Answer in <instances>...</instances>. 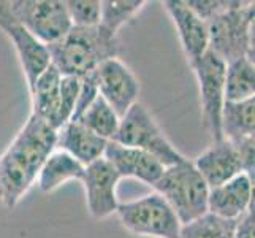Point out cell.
<instances>
[{"label":"cell","mask_w":255,"mask_h":238,"mask_svg":"<svg viewBox=\"0 0 255 238\" xmlns=\"http://www.w3.org/2000/svg\"><path fill=\"white\" fill-rule=\"evenodd\" d=\"M163 8L170 14L171 21L178 30L184 54L192 65L209 49V37L206 21L197 16L186 5L184 0H170L163 2Z\"/></svg>","instance_id":"obj_15"},{"label":"cell","mask_w":255,"mask_h":238,"mask_svg":"<svg viewBox=\"0 0 255 238\" xmlns=\"http://www.w3.org/2000/svg\"><path fill=\"white\" fill-rule=\"evenodd\" d=\"M222 137L236 149L254 143L255 97L243 102H225L222 108Z\"/></svg>","instance_id":"obj_17"},{"label":"cell","mask_w":255,"mask_h":238,"mask_svg":"<svg viewBox=\"0 0 255 238\" xmlns=\"http://www.w3.org/2000/svg\"><path fill=\"white\" fill-rule=\"evenodd\" d=\"M67 3V11L73 27H95L100 22V6L99 0H70Z\"/></svg>","instance_id":"obj_25"},{"label":"cell","mask_w":255,"mask_h":238,"mask_svg":"<svg viewBox=\"0 0 255 238\" xmlns=\"http://www.w3.org/2000/svg\"><path fill=\"white\" fill-rule=\"evenodd\" d=\"M99 97V86H97V79L95 73H91L87 76L81 78V84H80V94H78V100H76V107L73 111V116L70 121H76L81 114L91 107V103Z\"/></svg>","instance_id":"obj_26"},{"label":"cell","mask_w":255,"mask_h":238,"mask_svg":"<svg viewBox=\"0 0 255 238\" xmlns=\"http://www.w3.org/2000/svg\"><path fill=\"white\" fill-rule=\"evenodd\" d=\"M238 221L222 219L211 213L181 226L179 238H235Z\"/></svg>","instance_id":"obj_23"},{"label":"cell","mask_w":255,"mask_h":238,"mask_svg":"<svg viewBox=\"0 0 255 238\" xmlns=\"http://www.w3.org/2000/svg\"><path fill=\"white\" fill-rule=\"evenodd\" d=\"M113 142L122 146L138 148L149 153L159 161L165 169L184 161V157L176 149L162 129L155 122L141 103L136 102L119 121V129Z\"/></svg>","instance_id":"obj_5"},{"label":"cell","mask_w":255,"mask_h":238,"mask_svg":"<svg viewBox=\"0 0 255 238\" xmlns=\"http://www.w3.org/2000/svg\"><path fill=\"white\" fill-rule=\"evenodd\" d=\"M254 207V178L246 173L235 176L221 186L209 188L208 213L238 221Z\"/></svg>","instance_id":"obj_12"},{"label":"cell","mask_w":255,"mask_h":238,"mask_svg":"<svg viewBox=\"0 0 255 238\" xmlns=\"http://www.w3.org/2000/svg\"><path fill=\"white\" fill-rule=\"evenodd\" d=\"M94 73L99 95L122 118L138 102L141 91L138 78L119 57L105 60Z\"/></svg>","instance_id":"obj_9"},{"label":"cell","mask_w":255,"mask_h":238,"mask_svg":"<svg viewBox=\"0 0 255 238\" xmlns=\"http://www.w3.org/2000/svg\"><path fill=\"white\" fill-rule=\"evenodd\" d=\"M107 145V140L92 134L78 121H68L57 130L56 149L68 153L84 167L102 159Z\"/></svg>","instance_id":"obj_16"},{"label":"cell","mask_w":255,"mask_h":238,"mask_svg":"<svg viewBox=\"0 0 255 238\" xmlns=\"http://www.w3.org/2000/svg\"><path fill=\"white\" fill-rule=\"evenodd\" d=\"M197 75L200 100L203 108L205 126L208 127L213 142L224 140L222 137V108L225 103V68L227 64L213 51H206L195 64L190 65Z\"/></svg>","instance_id":"obj_8"},{"label":"cell","mask_w":255,"mask_h":238,"mask_svg":"<svg viewBox=\"0 0 255 238\" xmlns=\"http://www.w3.org/2000/svg\"><path fill=\"white\" fill-rule=\"evenodd\" d=\"M76 121L81 122L86 129H89L92 132V134L99 135L100 138L107 140V142H111L119 129L121 118L99 95L91 103V107L87 108Z\"/></svg>","instance_id":"obj_22"},{"label":"cell","mask_w":255,"mask_h":238,"mask_svg":"<svg viewBox=\"0 0 255 238\" xmlns=\"http://www.w3.org/2000/svg\"><path fill=\"white\" fill-rule=\"evenodd\" d=\"M235 238H254V207L238 219Z\"/></svg>","instance_id":"obj_27"},{"label":"cell","mask_w":255,"mask_h":238,"mask_svg":"<svg viewBox=\"0 0 255 238\" xmlns=\"http://www.w3.org/2000/svg\"><path fill=\"white\" fill-rule=\"evenodd\" d=\"M57 130L30 113L0 156V204L13 210L37 183L48 156L56 149Z\"/></svg>","instance_id":"obj_1"},{"label":"cell","mask_w":255,"mask_h":238,"mask_svg":"<svg viewBox=\"0 0 255 238\" xmlns=\"http://www.w3.org/2000/svg\"><path fill=\"white\" fill-rule=\"evenodd\" d=\"M60 75L54 65H49L29 89L32 99V114L46 121L52 127L57 105H59V89H60Z\"/></svg>","instance_id":"obj_19"},{"label":"cell","mask_w":255,"mask_h":238,"mask_svg":"<svg viewBox=\"0 0 255 238\" xmlns=\"http://www.w3.org/2000/svg\"><path fill=\"white\" fill-rule=\"evenodd\" d=\"M0 29L14 45L25 79H27V86L30 89L35 79L51 65L48 46L43 45L37 37H33L24 25L13 19L10 13L6 11L5 2H2V0H0Z\"/></svg>","instance_id":"obj_11"},{"label":"cell","mask_w":255,"mask_h":238,"mask_svg":"<svg viewBox=\"0 0 255 238\" xmlns=\"http://www.w3.org/2000/svg\"><path fill=\"white\" fill-rule=\"evenodd\" d=\"M206 25L209 51L225 64L243 57L254 60V2H230Z\"/></svg>","instance_id":"obj_4"},{"label":"cell","mask_w":255,"mask_h":238,"mask_svg":"<svg viewBox=\"0 0 255 238\" xmlns=\"http://www.w3.org/2000/svg\"><path fill=\"white\" fill-rule=\"evenodd\" d=\"M6 11L43 45L57 43L73 27L67 3L60 0H13L5 2Z\"/></svg>","instance_id":"obj_7"},{"label":"cell","mask_w":255,"mask_h":238,"mask_svg":"<svg viewBox=\"0 0 255 238\" xmlns=\"http://www.w3.org/2000/svg\"><path fill=\"white\" fill-rule=\"evenodd\" d=\"M103 157L113 165L121 178H135L149 186H154L165 170L154 156L143 149L122 146L113 140L108 142Z\"/></svg>","instance_id":"obj_13"},{"label":"cell","mask_w":255,"mask_h":238,"mask_svg":"<svg viewBox=\"0 0 255 238\" xmlns=\"http://www.w3.org/2000/svg\"><path fill=\"white\" fill-rule=\"evenodd\" d=\"M225 102H243L255 95L254 60L243 57L227 64L225 68Z\"/></svg>","instance_id":"obj_20"},{"label":"cell","mask_w":255,"mask_h":238,"mask_svg":"<svg viewBox=\"0 0 255 238\" xmlns=\"http://www.w3.org/2000/svg\"><path fill=\"white\" fill-rule=\"evenodd\" d=\"M193 165L205 180L208 188H216L244 173L238 149L227 140L213 142L201 153Z\"/></svg>","instance_id":"obj_14"},{"label":"cell","mask_w":255,"mask_h":238,"mask_svg":"<svg viewBox=\"0 0 255 238\" xmlns=\"http://www.w3.org/2000/svg\"><path fill=\"white\" fill-rule=\"evenodd\" d=\"M152 188L170 205L181 226L208 213L209 188L187 157L179 164L166 167Z\"/></svg>","instance_id":"obj_3"},{"label":"cell","mask_w":255,"mask_h":238,"mask_svg":"<svg viewBox=\"0 0 255 238\" xmlns=\"http://www.w3.org/2000/svg\"><path fill=\"white\" fill-rule=\"evenodd\" d=\"M121 176L105 157L89 164L84 169L81 183L86 192L87 210L95 219H107L116 215L119 205L118 184Z\"/></svg>","instance_id":"obj_10"},{"label":"cell","mask_w":255,"mask_h":238,"mask_svg":"<svg viewBox=\"0 0 255 238\" xmlns=\"http://www.w3.org/2000/svg\"><path fill=\"white\" fill-rule=\"evenodd\" d=\"M48 49L51 65L60 75L83 78L94 73L105 60L118 57L119 43L99 25L72 27L65 37Z\"/></svg>","instance_id":"obj_2"},{"label":"cell","mask_w":255,"mask_h":238,"mask_svg":"<svg viewBox=\"0 0 255 238\" xmlns=\"http://www.w3.org/2000/svg\"><path fill=\"white\" fill-rule=\"evenodd\" d=\"M80 84H81V78L78 76H62V79H60L59 105H57L54 122H52V129L54 130H59L72 119L76 107L78 94H80Z\"/></svg>","instance_id":"obj_24"},{"label":"cell","mask_w":255,"mask_h":238,"mask_svg":"<svg viewBox=\"0 0 255 238\" xmlns=\"http://www.w3.org/2000/svg\"><path fill=\"white\" fill-rule=\"evenodd\" d=\"M84 169L86 167L78 162L68 153L60 151V149H54L48 156L45 164H43L37 178V184L41 192L45 194L54 192L67 181L72 180L81 181Z\"/></svg>","instance_id":"obj_18"},{"label":"cell","mask_w":255,"mask_h":238,"mask_svg":"<svg viewBox=\"0 0 255 238\" xmlns=\"http://www.w3.org/2000/svg\"><path fill=\"white\" fill-rule=\"evenodd\" d=\"M116 215L121 226L130 234L151 238H179V219L157 192L119 204Z\"/></svg>","instance_id":"obj_6"},{"label":"cell","mask_w":255,"mask_h":238,"mask_svg":"<svg viewBox=\"0 0 255 238\" xmlns=\"http://www.w3.org/2000/svg\"><path fill=\"white\" fill-rule=\"evenodd\" d=\"M147 2L143 0H105L100 6L99 27L111 37L118 38V32L143 10Z\"/></svg>","instance_id":"obj_21"}]
</instances>
